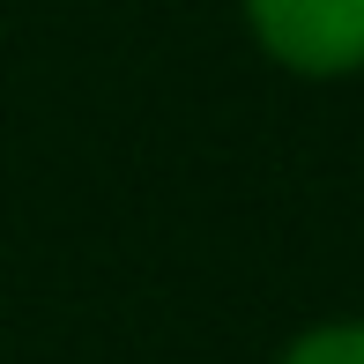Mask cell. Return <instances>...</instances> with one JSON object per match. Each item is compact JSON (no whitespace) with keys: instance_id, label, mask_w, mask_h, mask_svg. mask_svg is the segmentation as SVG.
<instances>
[{"instance_id":"obj_1","label":"cell","mask_w":364,"mask_h":364,"mask_svg":"<svg viewBox=\"0 0 364 364\" xmlns=\"http://www.w3.org/2000/svg\"><path fill=\"white\" fill-rule=\"evenodd\" d=\"M245 23L297 75L364 68V0H245Z\"/></svg>"},{"instance_id":"obj_2","label":"cell","mask_w":364,"mask_h":364,"mask_svg":"<svg viewBox=\"0 0 364 364\" xmlns=\"http://www.w3.org/2000/svg\"><path fill=\"white\" fill-rule=\"evenodd\" d=\"M283 364H364V320H327L283 350Z\"/></svg>"}]
</instances>
